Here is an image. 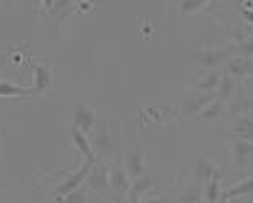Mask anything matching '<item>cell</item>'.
<instances>
[{"mask_svg":"<svg viewBox=\"0 0 253 203\" xmlns=\"http://www.w3.org/2000/svg\"><path fill=\"white\" fill-rule=\"evenodd\" d=\"M233 56L230 48H205V50L196 51L194 54L189 56L193 63L199 64L201 68H208V70H216L219 64H224L228 59Z\"/></svg>","mask_w":253,"mask_h":203,"instance_id":"1","label":"cell"},{"mask_svg":"<svg viewBox=\"0 0 253 203\" xmlns=\"http://www.w3.org/2000/svg\"><path fill=\"white\" fill-rule=\"evenodd\" d=\"M175 203H203V185L198 181L191 183L189 186L179 195Z\"/></svg>","mask_w":253,"mask_h":203,"instance_id":"22","label":"cell"},{"mask_svg":"<svg viewBox=\"0 0 253 203\" xmlns=\"http://www.w3.org/2000/svg\"><path fill=\"white\" fill-rule=\"evenodd\" d=\"M238 83H240V81H236L235 78H231L230 75L223 73L221 80H219L218 88H216V92H214L216 99H219V100H223V102H230L236 95V88H238Z\"/></svg>","mask_w":253,"mask_h":203,"instance_id":"15","label":"cell"},{"mask_svg":"<svg viewBox=\"0 0 253 203\" xmlns=\"http://www.w3.org/2000/svg\"><path fill=\"white\" fill-rule=\"evenodd\" d=\"M154 186V178L150 173H145L144 176L137 178V180H132L130 183V192H128V198L135 200L140 203V198L145 197V193H149Z\"/></svg>","mask_w":253,"mask_h":203,"instance_id":"14","label":"cell"},{"mask_svg":"<svg viewBox=\"0 0 253 203\" xmlns=\"http://www.w3.org/2000/svg\"><path fill=\"white\" fill-rule=\"evenodd\" d=\"M231 134H233L235 139L253 142V117H252V112L243 113V115L233 119V124H231Z\"/></svg>","mask_w":253,"mask_h":203,"instance_id":"10","label":"cell"},{"mask_svg":"<svg viewBox=\"0 0 253 203\" xmlns=\"http://www.w3.org/2000/svg\"><path fill=\"white\" fill-rule=\"evenodd\" d=\"M124 203H138V202H135V200H132V198H128V197H126L125 200H124Z\"/></svg>","mask_w":253,"mask_h":203,"instance_id":"30","label":"cell"},{"mask_svg":"<svg viewBox=\"0 0 253 203\" xmlns=\"http://www.w3.org/2000/svg\"><path fill=\"white\" fill-rule=\"evenodd\" d=\"M130 178L126 174V169L124 168H113L110 169L108 174V190L113 195V202L115 203H124V200L128 197L130 192Z\"/></svg>","mask_w":253,"mask_h":203,"instance_id":"3","label":"cell"},{"mask_svg":"<svg viewBox=\"0 0 253 203\" xmlns=\"http://www.w3.org/2000/svg\"><path fill=\"white\" fill-rule=\"evenodd\" d=\"M32 88L20 87L10 81H0V99H10V97H26L32 95Z\"/></svg>","mask_w":253,"mask_h":203,"instance_id":"23","label":"cell"},{"mask_svg":"<svg viewBox=\"0 0 253 203\" xmlns=\"http://www.w3.org/2000/svg\"><path fill=\"white\" fill-rule=\"evenodd\" d=\"M58 203H86V190H84V185L81 188L75 190V192L68 193L66 197H63Z\"/></svg>","mask_w":253,"mask_h":203,"instance_id":"26","label":"cell"},{"mask_svg":"<svg viewBox=\"0 0 253 203\" xmlns=\"http://www.w3.org/2000/svg\"><path fill=\"white\" fill-rule=\"evenodd\" d=\"M223 76V71L221 70H211L208 75L203 76L201 80L198 81V85H196V92L199 93H214L216 88H218L219 85V80H221Z\"/></svg>","mask_w":253,"mask_h":203,"instance_id":"18","label":"cell"},{"mask_svg":"<svg viewBox=\"0 0 253 203\" xmlns=\"http://www.w3.org/2000/svg\"><path fill=\"white\" fill-rule=\"evenodd\" d=\"M211 3H213V0H181L179 2V12L184 15H191L199 10H205Z\"/></svg>","mask_w":253,"mask_h":203,"instance_id":"24","label":"cell"},{"mask_svg":"<svg viewBox=\"0 0 253 203\" xmlns=\"http://www.w3.org/2000/svg\"><path fill=\"white\" fill-rule=\"evenodd\" d=\"M214 99H216L214 93H199L198 92L196 95L184 100V103H182V107H181V113L184 117L198 115V113L201 112L208 103H211Z\"/></svg>","mask_w":253,"mask_h":203,"instance_id":"7","label":"cell"},{"mask_svg":"<svg viewBox=\"0 0 253 203\" xmlns=\"http://www.w3.org/2000/svg\"><path fill=\"white\" fill-rule=\"evenodd\" d=\"M71 141H73V146L78 149V152L84 157V161H89V162H96L98 161L95 151L91 149V144H89V139H88L86 134L81 132L80 129L73 127Z\"/></svg>","mask_w":253,"mask_h":203,"instance_id":"12","label":"cell"},{"mask_svg":"<svg viewBox=\"0 0 253 203\" xmlns=\"http://www.w3.org/2000/svg\"><path fill=\"white\" fill-rule=\"evenodd\" d=\"M253 193V176H248L245 180L238 181L235 186H231L230 190H226L221 197L224 200H233V198H240V197H247V195H252Z\"/></svg>","mask_w":253,"mask_h":203,"instance_id":"19","label":"cell"},{"mask_svg":"<svg viewBox=\"0 0 253 203\" xmlns=\"http://www.w3.org/2000/svg\"><path fill=\"white\" fill-rule=\"evenodd\" d=\"M205 203H210V202H205Z\"/></svg>","mask_w":253,"mask_h":203,"instance_id":"33","label":"cell"},{"mask_svg":"<svg viewBox=\"0 0 253 203\" xmlns=\"http://www.w3.org/2000/svg\"><path fill=\"white\" fill-rule=\"evenodd\" d=\"M194 181H198L199 185H206L211 178L218 173L216 169L214 162L210 159V157H205V156H198L194 161Z\"/></svg>","mask_w":253,"mask_h":203,"instance_id":"11","label":"cell"},{"mask_svg":"<svg viewBox=\"0 0 253 203\" xmlns=\"http://www.w3.org/2000/svg\"><path fill=\"white\" fill-rule=\"evenodd\" d=\"M230 156H231V162L236 166L248 164L253 157V142L233 139L230 144Z\"/></svg>","mask_w":253,"mask_h":203,"instance_id":"8","label":"cell"},{"mask_svg":"<svg viewBox=\"0 0 253 203\" xmlns=\"http://www.w3.org/2000/svg\"><path fill=\"white\" fill-rule=\"evenodd\" d=\"M145 203H175V200H174V197H170V195H161V197L150 198V200Z\"/></svg>","mask_w":253,"mask_h":203,"instance_id":"27","label":"cell"},{"mask_svg":"<svg viewBox=\"0 0 253 203\" xmlns=\"http://www.w3.org/2000/svg\"><path fill=\"white\" fill-rule=\"evenodd\" d=\"M252 117H253V110H252Z\"/></svg>","mask_w":253,"mask_h":203,"instance_id":"32","label":"cell"},{"mask_svg":"<svg viewBox=\"0 0 253 203\" xmlns=\"http://www.w3.org/2000/svg\"><path fill=\"white\" fill-rule=\"evenodd\" d=\"M52 83V75L51 70L44 64H38L34 68V85H32V92L34 93H42L46 92Z\"/></svg>","mask_w":253,"mask_h":203,"instance_id":"17","label":"cell"},{"mask_svg":"<svg viewBox=\"0 0 253 203\" xmlns=\"http://www.w3.org/2000/svg\"><path fill=\"white\" fill-rule=\"evenodd\" d=\"M73 124H75V127L80 129L81 132H84V134L91 132L96 125L95 110H91V108L83 103L76 105L75 113H73Z\"/></svg>","mask_w":253,"mask_h":203,"instance_id":"6","label":"cell"},{"mask_svg":"<svg viewBox=\"0 0 253 203\" xmlns=\"http://www.w3.org/2000/svg\"><path fill=\"white\" fill-rule=\"evenodd\" d=\"M226 103L228 102L214 99L196 115V120H218L221 115H226Z\"/></svg>","mask_w":253,"mask_h":203,"instance_id":"16","label":"cell"},{"mask_svg":"<svg viewBox=\"0 0 253 203\" xmlns=\"http://www.w3.org/2000/svg\"><path fill=\"white\" fill-rule=\"evenodd\" d=\"M218 203H228V200H224V198L221 197V198H219V202Z\"/></svg>","mask_w":253,"mask_h":203,"instance_id":"31","label":"cell"},{"mask_svg":"<svg viewBox=\"0 0 253 203\" xmlns=\"http://www.w3.org/2000/svg\"><path fill=\"white\" fill-rule=\"evenodd\" d=\"M236 81H242L247 76L253 75V61L252 58H243V56H231L224 63V71Z\"/></svg>","mask_w":253,"mask_h":203,"instance_id":"4","label":"cell"},{"mask_svg":"<svg viewBox=\"0 0 253 203\" xmlns=\"http://www.w3.org/2000/svg\"><path fill=\"white\" fill-rule=\"evenodd\" d=\"M221 186H219V173H216L206 185H203V198L205 202L218 203L221 198Z\"/></svg>","mask_w":253,"mask_h":203,"instance_id":"21","label":"cell"},{"mask_svg":"<svg viewBox=\"0 0 253 203\" xmlns=\"http://www.w3.org/2000/svg\"><path fill=\"white\" fill-rule=\"evenodd\" d=\"M108 174H110V169L107 166H105L103 162L96 161L88 173L86 188L93 190V192H96V193L107 192L108 190Z\"/></svg>","mask_w":253,"mask_h":203,"instance_id":"5","label":"cell"},{"mask_svg":"<svg viewBox=\"0 0 253 203\" xmlns=\"http://www.w3.org/2000/svg\"><path fill=\"white\" fill-rule=\"evenodd\" d=\"M56 2H58V0H41V7L46 10H51Z\"/></svg>","mask_w":253,"mask_h":203,"instance_id":"29","label":"cell"},{"mask_svg":"<svg viewBox=\"0 0 253 203\" xmlns=\"http://www.w3.org/2000/svg\"><path fill=\"white\" fill-rule=\"evenodd\" d=\"M125 169L130 180H137V178L144 176L147 173V159L145 152L142 149H133L132 152L126 156Z\"/></svg>","mask_w":253,"mask_h":203,"instance_id":"9","label":"cell"},{"mask_svg":"<svg viewBox=\"0 0 253 203\" xmlns=\"http://www.w3.org/2000/svg\"><path fill=\"white\" fill-rule=\"evenodd\" d=\"M73 7H75V0H58V2L52 5V9L49 10V15L54 20L56 26L63 22V20L71 14Z\"/></svg>","mask_w":253,"mask_h":203,"instance_id":"20","label":"cell"},{"mask_svg":"<svg viewBox=\"0 0 253 203\" xmlns=\"http://www.w3.org/2000/svg\"><path fill=\"white\" fill-rule=\"evenodd\" d=\"M252 61H253V59H252Z\"/></svg>","mask_w":253,"mask_h":203,"instance_id":"34","label":"cell"},{"mask_svg":"<svg viewBox=\"0 0 253 203\" xmlns=\"http://www.w3.org/2000/svg\"><path fill=\"white\" fill-rule=\"evenodd\" d=\"M93 164H95V162H89V161H83V162H81L80 168L76 169V171H73L66 178V180H64L58 186V188H56V192H54L56 200H61V198L66 197L68 193H71V192H75V190L81 188V186L86 183L88 173H89V169H91Z\"/></svg>","mask_w":253,"mask_h":203,"instance_id":"2","label":"cell"},{"mask_svg":"<svg viewBox=\"0 0 253 203\" xmlns=\"http://www.w3.org/2000/svg\"><path fill=\"white\" fill-rule=\"evenodd\" d=\"M253 110V99L247 95H235L233 99L226 103V115L230 119L243 115V113H250Z\"/></svg>","mask_w":253,"mask_h":203,"instance_id":"13","label":"cell"},{"mask_svg":"<svg viewBox=\"0 0 253 203\" xmlns=\"http://www.w3.org/2000/svg\"><path fill=\"white\" fill-rule=\"evenodd\" d=\"M233 56H243V58H253V38H245L240 41L235 46V50H231Z\"/></svg>","mask_w":253,"mask_h":203,"instance_id":"25","label":"cell"},{"mask_svg":"<svg viewBox=\"0 0 253 203\" xmlns=\"http://www.w3.org/2000/svg\"><path fill=\"white\" fill-rule=\"evenodd\" d=\"M242 15L248 24L253 26V9H250V7H242Z\"/></svg>","mask_w":253,"mask_h":203,"instance_id":"28","label":"cell"}]
</instances>
